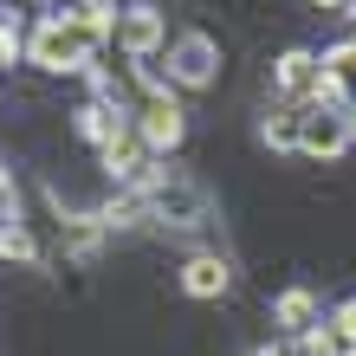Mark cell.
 Here are the masks:
<instances>
[{
  "label": "cell",
  "instance_id": "6",
  "mask_svg": "<svg viewBox=\"0 0 356 356\" xmlns=\"http://www.w3.org/2000/svg\"><path fill=\"white\" fill-rule=\"evenodd\" d=\"M272 85H279L291 104H311V97H318V85H324V65L298 46V52H285L279 65H272Z\"/></svg>",
  "mask_w": 356,
  "mask_h": 356
},
{
  "label": "cell",
  "instance_id": "8",
  "mask_svg": "<svg viewBox=\"0 0 356 356\" xmlns=\"http://www.w3.org/2000/svg\"><path fill=\"white\" fill-rule=\"evenodd\" d=\"M162 33H169V26H162V13H156V7H130V13H123V26H117L123 52H130L136 65H143V58H149V52L162 46Z\"/></svg>",
  "mask_w": 356,
  "mask_h": 356
},
{
  "label": "cell",
  "instance_id": "4",
  "mask_svg": "<svg viewBox=\"0 0 356 356\" xmlns=\"http://www.w3.org/2000/svg\"><path fill=\"white\" fill-rule=\"evenodd\" d=\"M136 130H143V143H149V149H175L181 143V104L169 97V91H149L143 97V111H136Z\"/></svg>",
  "mask_w": 356,
  "mask_h": 356
},
{
  "label": "cell",
  "instance_id": "1",
  "mask_svg": "<svg viewBox=\"0 0 356 356\" xmlns=\"http://www.w3.org/2000/svg\"><path fill=\"white\" fill-rule=\"evenodd\" d=\"M91 52H97V39L78 26V13H46L39 33H33V65L39 72H78Z\"/></svg>",
  "mask_w": 356,
  "mask_h": 356
},
{
  "label": "cell",
  "instance_id": "9",
  "mask_svg": "<svg viewBox=\"0 0 356 356\" xmlns=\"http://www.w3.org/2000/svg\"><path fill=\"white\" fill-rule=\"evenodd\" d=\"M272 318H279L285 330H298V337H305V330H318V298H311V291H285V298L272 305Z\"/></svg>",
  "mask_w": 356,
  "mask_h": 356
},
{
  "label": "cell",
  "instance_id": "3",
  "mask_svg": "<svg viewBox=\"0 0 356 356\" xmlns=\"http://www.w3.org/2000/svg\"><path fill=\"white\" fill-rule=\"evenodd\" d=\"M214 65H220V46L207 33H175V46H169V78L188 91H201V85H214Z\"/></svg>",
  "mask_w": 356,
  "mask_h": 356
},
{
  "label": "cell",
  "instance_id": "10",
  "mask_svg": "<svg viewBox=\"0 0 356 356\" xmlns=\"http://www.w3.org/2000/svg\"><path fill=\"white\" fill-rule=\"evenodd\" d=\"M311 7H350V0H311Z\"/></svg>",
  "mask_w": 356,
  "mask_h": 356
},
{
  "label": "cell",
  "instance_id": "5",
  "mask_svg": "<svg viewBox=\"0 0 356 356\" xmlns=\"http://www.w3.org/2000/svg\"><path fill=\"white\" fill-rule=\"evenodd\" d=\"M149 156H156V149L143 143L136 123H123V130L104 143V169H111L117 181H149Z\"/></svg>",
  "mask_w": 356,
  "mask_h": 356
},
{
  "label": "cell",
  "instance_id": "2",
  "mask_svg": "<svg viewBox=\"0 0 356 356\" xmlns=\"http://www.w3.org/2000/svg\"><path fill=\"white\" fill-rule=\"evenodd\" d=\"M149 214L169 220V227H201L207 220V195L188 175H156L149 181Z\"/></svg>",
  "mask_w": 356,
  "mask_h": 356
},
{
  "label": "cell",
  "instance_id": "7",
  "mask_svg": "<svg viewBox=\"0 0 356 356\" xmlns=\"http://www.w3.org/2000/svg\"><path fill=\"white\" fill-rule=\"evenodd\" d=\"M227 285H234V266H227L220 253H195L181 266V291H188V298H220Z\"/></svg>",
  "mask_w": 356,
  "mask_h": 356
}]
</instances>
